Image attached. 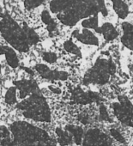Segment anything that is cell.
I'll return each instance as SVG.
<instances>
[{"mask_svg":"<svg viewBox=\"0 0 133 146\" xmlns=\"http://www.w3.org/2000/svg\"><path fill=\"white\" fill-rule=\"evenodd\" d=\"M55 134L57 136V143L60 146H68L74 143L71 135L61 127H57L55 129Z\"/></svg>","mask_w":133,"mask_h":146,"instance_id":"12","label":"cell"},{"mask_svg":"<svg viewBox=\"0 0 133 146\" xmlns=\"http://www.w3.org/2000/svg\"><path fill=\"white\" fill-rule=\"evenodd\" d=\"M13 141L11 146H55L58 143L43 129L25 121L11 125Z\"/></svg>","mask_w":133,"mask_h":146,"instance_id":"2","label":"cell"},{"mask_svg":"<svg viewBox=\"0 0 133 146\" xmlns=\"http://www.w3.org/2000/svg\"><path fill=\"white\" fill-rule=\"evenodd\" d=\"M17 89L13 85L11 86L5 92V102L10 106L17 104Z\"/></svg>","mask_w":133,"mask_h":146,"instance_id":"16","label":"cell"},{"mask_svg":"<svg viewBox=\"0 0 133 146\" xmlns=\"http://www.w3.org/2000/svg\"><path fill=\"white\" fill-rule=\"evenodd\" d=\"M109 133H110V137L113 138V140H115L117 143H126V138L124 136L123 132L120 131L119 130H118L115 127H112L109 130Z\"/></svg>","mask_w":133,"mask_h":146,"instance_id":"19","label":"cell"},{"mask_svg":"<svg viewBox=\"0 0 133 146\" xmlns=\"http://www.w3.org/2000/svg\"><path fill=\"white\" fill-rule=\"evenodd\" d=\"M116 69V64L112 58H100L96 60L92 68L86 71L83 83L85 85H104L110 81V78L112 76H114Z\"/></svg>","mask_w":133,"mask_h":146,"instance_id":"5","label":"cell"},{"mask_svg":"<svg viewBox=\"0 0 133 146\" xmlns=\"http://www.w3.org/2000/svg\"><path fill=\"white\" fill-rule=\"evenodd\" d=\"M0 32L12 48L21 52L29 51L30 45L25 31L10 17H0Z\"/></svg>","mask_w":133,"mask_h":146,"instance_id":"4","label":"cell"},{"mask_svg":"<svg viewBox=\"0 0 133 146\" xmlns=\"http://www.w3.org/2000/svg\"><path fill=\"white\" fill-rule=\"evenodd\" d=\"M11 130L5 125H0V145L11 146L13 137Z\"/></svg>","mask_w":133,"mask_h":146,"instance_id":"15","label":"cell"},{"mask_svg":"<svg viewBox=\"0 0 133 146\" xmlns=\"http://www.w3.org/2000/svg\"><path fill=\"white\" fill-rule=\"evenodd\" d=\"M64 49L65 52H67L68 53L72 54L76 57H81L82 56V52H81L80 48L71 40H68L64 43Z\"/></svg>","mask_w":133,"mask_h":146,"instance_id":"18","label":"cell"},{"mask_svg":"<svg viewBox=\"0 0 133 146\" xmlns=\"http://www.w3.org/2000/svg\"><path fill=\"white\" fill-rule=\"evenodd\" d=\"M42 58L48 64H55L58 61V55L53 52H42Z\"/></svg>","mask_w":133,"mask_h":146,"instance_id":"20","label":"cell"},{"mask_svg":"<svg viewBox=\"0 0 133 146\" xmlns=\"http://www.w3.org/2000/svg\"><path fill=\"white\" fill-rule=\"evenodd\" d=\"M121 42L127 49L133 51V25L130 23H122Z\"/></svg>","mask_w":133,"mask_h":146,"instance_id":"9","label":"cell"},{"mask_svg":"<svg viewBox=\"0 0 133 146\" xmlns=\"http://www.w3.org/2000/svg\"><path fill=\"white\" fill-rule=\"evenodd\" d=\"M64 130L67 131L72 137L74 143L77 145H82L83 141V137H84V130L76 125H66L64 127Z\"/></svg>","mask_w":133,"mask_h":146,"instance_id":"10","label":"cell"},{"mask_svg":"<svg viewBox=\"0 0 133 146\" xmlns=\"http://www.w3.org/2000/svg\"><path fill=\"white\" fill-rule=\"evenodd\" d=\"M5 58L7 64L12 68V69H17L20 65V59L18 58V55L17 54V52L15 51L14 48L11 46H5Z\"/></svg>","mask_w":133,"mask_h":146,"instance_id":"11","label":"cell"},{"mask_svg":"<svg viewBox=\"0 0 133 146\" xmlns=\"http://www.w3.org/2000/svg\"><path fill=\"white\" fill-rule=\"evenodd\" d=\"M100 33L103 35L104 39L107 41H112L118 36V33L117 29L110 23H104L100 28Z\"/></svg>","mask_w":133,"mask_h":146,"instance_id":"13","label":"cell"},{"mask_svg":"<svg viewBox=\"0 0 133 146\" xmlns=\"http://www.w3.org/2000/svg\"><path fill=\"white\" fill-rule=\"evenodd\" d=\"M17 108L22 111V115L39 122L50 123L52 120L51 108L42 94H34L17 104Z\"/></svg>","mask_w":133,"mask_h":146,"instance_id":"3","label":"cell"},{"mask_svg":"<svg viewBox=\"0 0 133 146\" xmlns=\"http://www.w3.org/2000/svg\"><path fill=\"white\" fill-rule=\"evenodd\" d=\"M2 74V64H0V75Z\"/></svg>","mask_w":133,"mask_h":146,"instance_id":"25","label":"cell"},{"mask_svg":"<svg viewBox=\"0 0 133 146\" xmlns=\"http://www.w3.org/2000/svg\"><path fill=\"white\" fill-rule=\"evenodd\" d=\"M113 4V10L118 17L121 19H124L127 17L129 14V8L127 5L123 0H111Z\"/></svg>","mask_w":133,"mask_h":146,"instance_id":"14","label":"cell"},{"mask_svg":"<svg viewBox=\"0 0 133 146\" xmlns=\"http://www.w3.org/2000/svg\"><path fill=\"white\" fill-rule=\"evenodd\" d=\"M46 1V0H25L24 5L28 10H32L40 6Z\"/></svg>","mask_w":133,"mask_h":146,"instance_id":"21","label":"cell"},{"mask_svg":"<svg viewBox=\"0 0 133 146\" xmlns=\"http://www.w3.org/2000/svg\"><path fill=\"white\" fill-rule=\"evenodd\" d=\"M48 90L50 92L53 93L54 95H61L62 94V90L59 87H58L57 85H49Z\"/></svg>","mask_w":133,"mask_h":146,"instance_id":"23","label":"cell"},{"mask_svg":"<svg viewBox=\"0 0 133 146\" xmlns=\"http://www.w3.org/2000/svg\"><path fill=\"white\" fill-rule=\"evenodd\" d=\"M73 37L76 38L78 41L85 45L90 46H98L99 39L98 37L89 29H84L82 31L75 30L73 32Z\"/></svg>","mask_w":133,"mask_h":146,"instance_id":"8","label":"cell"},{"mask_svg":"<svg viewBox=\"0 0 133 146\" xmlns=\"http://www.w3.org/2000/svg\"><path fill=\"white\" fill-rule=\"evenodd\" d=\"M40 17H41V20H42L43 23H45L46 26L54 21V20L52 19V17H51V15H50L49 11H46V10H44V11L41 12Z\"/></svg>","mask_w":133,"mask_h":146,"instance_id":"22","label":"cell"},{"mask_svg":"<svg viewBox=\"0 0 133 146\" xmlns=\"http://www.w3.org/2000/svg\"><path fill=\"white\" fill-rule=\"evenodd\" d=\"M49 7L52 13L58 14L60 23L66 26H75L78 21L99 12L107 15L104 0H52Z\"/></svg>","mask_w":133,"mask_h":146,"instance_id":"1","label":"cell"},{"mask_svg":"<svg viewBox=\"0 0 133 146\" xmlns=\"http://www.w3.org/2000/svg\"><path fill=\"white\" fill-rule=\"evenodd\" d=\"M83 27H84L87 29H95L98 33H100V28H99V21L97 15H94L92 17H89V18L83 20L82 22Z\"/></svg>","mask_w":133,"mask_h":146,"instance_id":"17","label":"cell"},{"mask_svg":"<svg viewBox=\"0 0 133 146\" xmlns=\"http://www.w3.org/2000/svg\"><path fill=\"white\" fill-rule=\"evenodd\" d=\"M5 54V46L0 45V55Z\"/></svg>","mask_w":133,"mask_h":146,"instance_id":"24","label":"cell"},{"mask_svg":"<svg viewBox=\"0 0 133 146\" xmlns=\"http://www.w3.org/2000/svg\"><path fill=\"white\" fill-rule=\"evenodd\" d=\"M34 70L38 74L47 80H58V81H65L70 77V74L65 70H52L45 64H37L34 66Z\"/></svg>","mask_w":133,"mask_h":146,"instance_id":"6","label":"cell"},{"mask_svg":"<svg viewBox=\"0 0 133 146\" xmlns=\"http://www.w3.org/2000/svg\"><path fill=\"white\" fill-rule=\"evenodd\" d=\"M14 86L17 89L18 96L20 99H22V101L32 95L41 94L37 83L31 79H22L15 81Z\"/></svg>","mask_w":133,"mask_h":146,"instance_id":"7","label":"cell"}]
</instances>
